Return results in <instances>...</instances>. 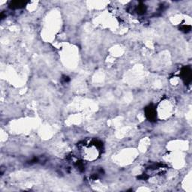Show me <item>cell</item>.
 <instances>
[{
	"mask_svg": "<svg viewBox=\"0 0 192 192\" xmlns=\"http://www.w3.org/2000/svg\"><path fill=\"white\" fill-rule=\"evenodd\" d=\"M181 74L182 77H183V80H184L185 83H189L191 81V68L189 67L183 68V70H182Z\"/></svg>",
	"mask_w": 192,
	"mask_h": 192,
	"instance_id": "7a4b0ae2",
	"label": "cell"
},
{
	"mask_svg": "<svg viewBox=\"0 0 192 192\" xmlns=\"http://www.w3.org/2000/svg\"><path fill=\"white\" fill-rule=\"evenodd\" d=\"M26 5V2H12L11 4V7L12 8H20Z\"/></svg>",
	"mask_w": 192,
	"mask_h": 192,
	"instance_id": "3957f363",
	"label": "cell"
},
{
	"mask_svg": "<svg viewBox=\"0 0 192 192\" xmlns=\"http://www.w3.org/2000/svg\"><path fill=\"white\" fill-rule=\"evenodd\" d=\"M183 30H184L185 32H188V31L191 30V26H185L183 27Z\"/></svg>",
	"mask_w": 192,
	"mask_h": 192,
	"instance_id": "277c9868",
	"label": "cell"
},
{
	"mask_svg": "<svg viewBox=\"0 0 192 192\" xmlns=\"http://www.w3.org/2000/svg\"><path fill=\"white\" fill-rule=\"evenodd\" d=\"M145 113H146V116L149 121L151 122H154L156 120L157 118V113H156V110L155 107L152 105L148 106L145 109Z\"/></svg>",
	"mask_w": 192,
	"mask_h": 192,
	"instance_id": "6da1fadb",
	"label": "cell"
}]
</instances>
